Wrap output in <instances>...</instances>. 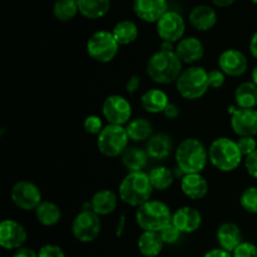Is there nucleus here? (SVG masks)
Returning <instances> with one entry per match:
<instances>
[{
  "label": "nucleus",
  "mask_w": 257,
  "mask_h": 257,
  "mask_svg": "<svg viewBox=\"0 0 257 257\" xmlns=\"http://www.w3.org/2000/svg\"><path fill=\"white\" fill-rule=\"evenodd\" d=\"M141 83H142V78L137 74H133L128 78L127 83H125V89L130 94H135L141 87Z\"/></svg>",
  "instance_id": "nucleus-42"
},
{
  "label": "nucleus",
  "mask_w": 257,
  "mask_h": 257,
  "mask_svg": "<svg viewBox=\"0 0 257 257\" xmlns=\"http://www.w3.org/2000/svg\"><path fill=\"white\" fill-rule=\"evenodd\" d=\"M78 13L77 0H57L53 7V14L59 22H70Z\"/></svg>",
  "instance_id": "nucleus-33"
},
{
  "label": "nucleus",
  "mask_w": 257,
  "mask_h": 257,
  "mask_svg": "<svg viewBox=\"0 0 257 257\" xmlns=\"http://www.w3.org/2000/svg\"><path fill=\"white\" fill-rule=\"evenodd\" d=\"M218 68L228 77H241L248 69L247 57L238 49H226L218 57Z\"/></svg>",
  "instance_id": "nucleus-15"
},
{
  "label": "nucleus",
  "mask_w": 257,
  "mask_h": 257,
  "mask_svg": "<svg viewBox=\"0 0 257 257\" xmlns=\"http://www.w3.org/2000/svg\"><path fill=\"white\" fill-rule=\"evenodd\" d=\"M35 217L40 225L52 227L58 225L62 220V210L52 201H42V203L35 208Z\"/></svg>",
  "instance_id": "nucleus-27"
},
{
  "label": "nucleus",
  "mask_w": 257,
  "mask_h": 257,
  "mask_svg": "<svg viewBox=\"0 0 257 257\" xmlns=\"http://www.w3.org/2000/svg\"><path fill=\"white\" fill-rule=\"evenodd\" d=\"M226 74L217 68V69L208 70V84L211 89H220L225 85Z\"/></svg>",
  "instance_id": "nucleus-38"
},
{
  "label": "nucleus",
  "mask_w": 257,
  "mask_h": 257,
  "mask_svg": "<svg viewBox=\"0 0 257 257\" xmlns=\"http://www.w3.org/2000/svg\"><path fill=\"white\" fill-rule=\"evenodd\" d=\"M208 161L220 172H232L243 161L237 142L228 137L216 138L208 147Z\"/></svg>",
  "instance_id": "nucleus-4"
},
{
  "label": "nucleus",
  "mask_w": 257,
  "mask_h": 257,
  "mask_svg": "<svg viewBox=\"0 0 257 257\" xmlns=\"http://www.w3.org/2000/svg\"><path fill=\"white\" fill-rule=\"evenodd\" d=\"M251 2H252L253 4H256V5H257V0H251Z\"/></svg>",
  "instance_id": "nucleus-51"
},
{
  "label": "nucleus",
  "mask_w": 257,
  "mask_h": 257,
  "mask_svg": "<svg viewBox=\"0 0 257 257\" xmlns=\"http://www.w3.org/2000/svg\"><path fill=\"white\" fill-rule=\"evenodd\" d=\"M125 131L130 137V141L133 142H146L152 137L153 127L152 123L146 118H136L132 119L127 125H125Z\"/></svg>",
  "instance_id": "nucleus-30"
},
{
  "label": "nucleus",
  "mask_w": 257,
  "mask_h": 257,
  "mask_svg": "<svg viewBox=\"0 0 257 257\" xmlns=\"http://www.w3.org/2000/svg\"><path fill=\"white\" fill-rule=\"evenodd\" d=\"M153 190L167 191L175 181V173L166 166H157L148 172Z\"/></svg>",
  "instance_id": "nucleus-32"
},
{
  "label": "nucleus",
  "mask_w": 257,
  "mask_h": 257,
  "mask_svg": "<svg viewBox=\"0 0 257 257\" xmlns=\"http://www.w3.org/2000/svg\"><path fill=\"white\" fill-rule=\"evenodd\" d=\"M188 20L196 30L207 32L212 29L217 23V14L210 5H197L191 10Z\"/></svg>",
  "instance_id": "nucleus-21"
},
{
  "label": "nucleus",
  "mask_w": 257,
  "mask_h": 257,
  "mask_svg": "<svg viewBox=\"0 0 257 257\" xmlns=\"http://www.w3.org/2000/svg\"><path fill=\"white\" fill-rule=\"evenodd\" d=\"M28 238L27 230L18 221L7 218L0 223V246L5 250H19Z\"/></svg>",
  "instance_id": "nucleus-14"
},
{
  "label": "nucleus",
  "mask_w": 257,
  "mask_h": 257,
  "mask_svg": "<svg viewBox=\"0 0 257 257\" xmlns=\"http://www.w3.org/2000/svg\"><path fill=\"white\" fill-rule=\"evenodd\" d=\"M176 89L187 100L201 99L210 89L208 70L200 65H191L182 70L176 82Z\"/></svg>",
  "instance_id": "nucleus-6"
},
{
  "label": "nucleus",
  "mask_w": 257,
  "mask_h": 257,
  "mask_svg": "<svg viewBox=\"0 0 257 257\" xmlns=\"http://www.w3.org/2000/svg\"><path fill=\"white\" fill-rule=\"evenodd\" d=\"M162 114L165 115L167 119H177V118L180 117V107H178L177 104H175V103L170 102V104L166 107V109L163 110Z\"/></svg>",
  "instance_id": "nucleus-43"
},
{
  "label": "nucleus",
  "mask_w": 257,
  "mask_h": 257,
  "mask_svg": "<svg viewBox=\"0 0 257 257\" xmlns=\"http://www.w3.org/2000/svg\"><path fill=\"white\" fill-rule=\"evenodd\" d=\"M123 227H124V217H120V221H119V223H118V233H119V231L120 232H122L123 231Z\"/></svg>",
  "instance_id": "nucleus-50"
},
{
  "label": "nucleus",
  "mask_w": 257,
  "mask_h": 257,
  "mask_svg": "<svg viewBox=\"0 0 257 257\" xmlns=\"http://www.w3.org/2000/svg\"><path fill=\"white\" fill-rule=\"evenodd\" d=\"M251 78H252V82L257 85V64L253 67L252 72H251Z\"/></svg>",
  "instance_id": "nucleus-49"
},
{
  "label": "nucleus",
  "mask_w": 257,
  "mask_h": 257,
  "mask_svg": "<svg viewBox=\"0 0 257 257\" xmlns=\"http://www.w3.org/2000/svg\"><path fill=\"white\" fill-rule=\"evenodd\" d=\"M202 257H232V253L218 247V248H212V250L207 251V252H206Z\"/></svg>",
  "instance_id": "nucleus-44"
},
{
  "label": "nucleus",
  "mask_w": 257,
  "mask_h": 257,
  "mask_svg": "<svg viewBox=\"0 0 257 257\" xmlns=\"http://www.w3.org/2000/svg\"><path fill=\"white\" fill-rule=\"evenodd\" d=\"M12 202L23 211H35L42 203L43 196L40 188L32 181L22 180L14 183L10 191Z\"/></svg>",
  "instance_id": "nucleus-10"
},
{
  "label": "nucleus",
  "mask_w": 257,
  "mask_h": 257,
  "mask_svg": "<svg viewBox=\"0 0 257 257\" xmlns=\"http://www.w3.org/2000/svg\"><path fill=\"white\" fill-rule=\"evenodd\" d=\"M168 104H170V98L167 93L160 88H151L141 95V105L146 112L151 114L163 113Z\"/></svg>",
  "instance_id": "nucleus-23"
},
{
  "label": "nucleus",
  "mask_w": 257,
  "mask_h": 257,
  "mask_svg": "<svg viewBox=\"0 0 257 257\" xmlns=\"http://www.w3.org/2000/svg\"><path fill=\"white\" fill-rule=\"evenodd\" d=\"M232 257H257V246L248 241H242L233 250Z\"/></svg>",
  "instance_id": "nucleus-37"
},
{
  "label": "nucleus",
  "mask_w": 257,
  "mask_h": 257,
  "mask_svg": "<svg viewBox=\"0 0 257 257\" xmlns=\"http://www.w3.org/2000/svg\"><path fill=\"white\" fill-rule=\"evenodd\" d=\"M147 151L140 147H128L122 155V163L130 172H141L148 163Z\"/></svg>",
  "instance_id": "nucleus-28"
},
{
  "label": "nucleus",
  "mask_w": 257,
  "mask_h": 257,
  "mask_svg": "<svg viewBox=\"0 0 257 257\" xmlns=\"http://www.w3.org/2000/svg\"><path fill=\"white\" fill-rule=\"evenodd\" d=\"M175 160L182 175L201 173L210 162L208 148L197 138H186L176 148Z\"/></svg>",
  "instance_id": "nucleus-2"
},
{
  "label": "nucleus",
  "mask_w": 257,
  "mask_h": 257,
  "mask_svg": "<svg viewBox=\"0 0 257 257\" xmlns=\"http://www.w3.org/2000/svg\"><path fill=\"white\" fill-rule=\"evenodd\" d=\"M13 257H38V252L33 250V248L22 247L15 251Z\"/></svg>",
  "instance_id": "nucleus-45"
},
{
  "label": "nucleus",
  "mask_w": 257,
  "mask_h": 257,
  "mask_svg": "<svg viewBox=\"0 0 257 257\" xmlns=\"http://www.w3.org/2000/svg\"><path fill=\"white\" fill-rule=\"evenodd\" d=\"M136 222L143 231L160 232L172 222V212L167 203L160 200H150L136 211Z\"/></svg>",
  "instance_id": "nucleus-5"
},
{
  "label": "nucleus",
  "mask_w": 257,
  "mask_h": 257,
  "mask_svg": "<svg viewBox=\"0 0 257 257\" xmlns=\"http://www.w3.org/2000/svg\"><path fill=\"white\" fill-rule=\"evenodd\" d=\"M102 231L100 216L93 212L90 208L78 213L72 222V233L79 242L89 243L97 240Z\"/></svg>",
  "instance_id": "nucleus-9"
},
{
  "label": "nucleus",
  "mask_w": 257,
  "mask_h": 257,
  "mask_svg": "<svg viewBox=\"0 0 257 257\" xmlns=\"http://www.w3.org/2000/svg\"><path fill=\"white\" fill-rule=\"evenodd\" d=\"M175 49L176 47H173V43L162 42L160 50H163V52H175Z\"/></svg>",
  "instance_id": "nucleus-48"
},
{
  "label": "nucleus",
  "mask_w": 257,
  "mask_h": 257,
  "mask_svg": "<svg viewBox=\"0 0 257 257\" xmlns=\"http://www.w3.org/2000/svg\"><path fill=\"white\" fill-rule=\"evenodd\" d=\"M130 137L125 127L117 124L104 125L97 136V148L105 157H118L128 148Z\"/></svg>",
  "instance_id": "nucleus-7"
},
{
  "label": "nucleus",
  "mask_w": 257,
  "mask_h": 257,
  "mask_svg": "<svg viewBox=\"0 0 257 257\" xmlns=\"http://www.w3.org/2000/svg\"><path fill=\"white\" fill-rule=\"evenodd\" d=\"M175 53L185 64H195L200 62L205 55V47L202 42L196 37H187L181 39L176 44Z\"/></svg>",
  "instance_id": "nucleus-18"
},
{
  "label": "nucleus",
  "mask_w": 257,
  "mask_h": 257,
  "mask_svg": "<svg viewBox=\"0 0 257 257\" xmlns=\"http://www.w3.org/2000/svg\"><path fill=\"white\" fill-rule=\"evenodd\" d=\"M248 49H250L251 55H252L255 59H257V32L251 37L250 39V45H248Z\"/></svg>",
  "instance_id": "nucleus-46"
},
{
  "label": "nucleus",
  "mask_w": 257,
  "mask_h": 257,
  "mask_svg": "<svg viewBox=\"0 0 257 257\" xmlns=\"http://www.w3.org/2000/svg\"><path fill=\"white\" fill-rule=\"evenodd\" d=\"M38 257H65V253L59 246L48 243L40 247V250L38 251Z\"/></svg>",
  "instance_id": "nucleus-40"
},
{
  "label": "nucleus",
  "mask_w": 257,
  "mask_h": 257,
  "mask_svg": "<svg viewBox=\"0 0 257 257\" xmlns=\"http://www.w3.org/2000/svg\"><path fill=\"white\" fill-rule=\"evenodd\" d=\"M240 205L246 212L257 215V187H247L241 193Z\"/></svg>",
  "instance_id": "nucleus-34"
},
{
  "label": "nucleus",
  "mask_w": 257,
  "mask_h": 257,
  "mask_svg": "<svg viewBox=\"0 0 257 257\" xmlns=\"http://www.w3.org/2000/svg\"><path fill=\"white\" fill-rule=\"evenodd\" d=\"M112 34L119 45H130L138 38V27L131 20H122L114 25Z\"/></svg>",
  "instance_id": "nucleus-31"
},
{
  "label": "nucleus",
  "mask_w": 257,
  "mask_h": 257,
  "mask_svg": "<svg viewBox=\"0 0 257 257\" xmlns=\"http://www.w3.org/2000/svg\"><path fill=\"white\" fill-rule=\"evenodd\" d=\"M146 151L150 158L156 161L166 160L172 152V138L166 133H156L147 141Z\"/></svg>",
  "instance_id": "nucleus-24"
},
{
  "label": "nucleus",
  "mask_w": 257,
  "mask_h": 257,
  "mask_svg": "<svg viewBox=\"0 0 257 257\" xmlns=\"http://www.w3.org/2000/svg\"><path fill=\"white\" fill-rule=\"evenodd\" d=\"M172 223L182 233H193L202 225V215L191 206H183L172 213Z\"/></svg>",
  "instance_id": "nucleus-16"
},
{
  "label": "nucleus",
  "mask_w": 257,
  "mask_h": 257,
  "mask_svg": "<svg viewBox=\"0 0 257 257\" xmlns=\"http://www.w3.org/2000/svg\"><path fill=\"white\" fill-rule=\"evenodd\" d=\"M236 142H237V146L243 157H247V156H250L251 153H253L257 150V142L255 137H238Z\"/></svg>",
  "instance_id": "nucleus-39"
},
{
  "label": "nucleus",
  "mask_w": 257,
  "mask_h": 257,
  "mask_svg": "<svg viewBox=\"0 0 257 257\" xmlns=\"http://www.w3.org/2000/svg\"><path fill=\"white\" fill-rule=\"evenodd\" d=\"M236 107L245 109H256L257 107V85L251 82H242L235 89Z\"/></svg>",
  "instance_id": "nucleus-26"
},
{
  "label": "nucleus",
  "mask_w": 257,
  "mask_h": 257,
  "mask_svg": "<svg viewBox=\"0 0 257 257\" xmlns=\"http://www.w3.org/2000/svg\"><path fill=\"white\" fill-rule=\"evenodd\" d=\"M245 168L251 177L257 180V150L245 157Z\"/></svg>",
  "instance_id": "nucleus-41"
},
{
  "label": "nucleus",
  "mask_w": 257,
  "mask_h": 257,
  "mask_svg": "<svg viewBox=\"0 0 257 257\" xmlns=\"http://www.w3.org/2000/svg\"><path fill=\"white\" fill-rule=\"evenodd\" d=\"M183 63L175 52L158 50L152 54L146 65V72L151 80L161 85H168L177 82L182 73Z\"/></svg>",
  "instance_id": "nucleus-1"
},
{
  "label": "nucleus",
  "mask_w": 257,
  "mask_h": 257,
  "mask_svg": "<svg viewBox=\"0 0 257 257\" xmlns=\"http://www.w3.org/2000/svg\"><path fill=\"white\" fill-rule=\"evenodd\" d=\"M181 191L190 200H202L208 193V182L202 173L183 175L181 178Z\"/></svg>",
  "instance_id": "nucleus-19"
},
{
  "label": "nucleus",
  "mask_w": 257,
  "mask_h": 257,
  "mask_svg": "<svg viewBox=\"0 0 257 257\" xmlns=\"http://www.w3.org/2000/svg\"><path fill=\"white\" fill-rule=\"evenodd\" d=\"M150 176L145 171L141 172H128L118 187V196L125 205L132 207H140L151 200L153 193Z\"/></svg>",
  "instance_id": "nucleus-3"
},
{
  "label": "nucleus",
  "mask_w": 257,
  "mask_h": 257,
  "mask_svg": "<svg viewBox=\"0 0 257 257\" xmlns=\"http://www.w3.org/2000/svg\"><path fill=\"white\" fill-rule=\"evenodd\" d=\"M156 30L162 42L178 43L183 39L186 32V23L182 15L177 12L168 10L157 23Z\"/></svg>",
  "instance_id": "nucleus-12"
},
{
  "label": "nucleus",
  "mask_w": 257,
  "mask_h": 257,
  "mask_svg": "<svg viewBox=\"0 0 257 257\" xmlns=\"http://www.w3.org/2000/svg\"><path fill=\"white\" fill-rule=\"evenodd\" d=\"M79 13L87 19H100L110 10V0H77Z\"/></svg>",
  "instance_id": "nucleus-29"
},
{
  "label": "nucleus",
  "mask_w": 257,
  "mask_h": 257,
  "mask_svg": "<svg viewBox=\"0 0 257 257\" xmlns=\"http://www.w3.org/2000/svg\"><path fill=\"white\" fill-rule=\"evenodd\" d=\"M120 45L118 44L112 32L98 30L93 33L87 42V53L93 60L98 63L112 62L118 54Z\"/></svg>",
  "instance_id": "nucleus-8"
},
{
  "label": "nucleus",
  "mask_w": 257,
  "mask_h": 257,
  "mask_svg": "<svg viewBox=\"0 0 257 257\" xmlns=\"http://www.w3.org/2000/svg\"><path fill=\"white\" fill-rule=\"evenodd\" d=\"M160 235L161 237H162L165 245H173V243H176L178 240H180L182 232H181V231L178 230L172 222H171L160 231Z\"/></svg>",
  "instance_id": "nucleus-36"
},
{
  "label": "nucleus",
  "mask_w": 257,
  "mask_h": 257,
  "mask_svg": "<svg viewBox=\"0 0 257 257\" xmlns=\"http://www.w3.org/2000/svg\"><path fill=\"white\" fill-rule=\"evenodd\" d=\"M231 127L238 137H255L257 136V109L230 107Z\"/></svg>",
  "instance_id": "nucleus-13"
},
{
  "label": "nucleus",
  "mask_w": 257,
  "mask_h": 257,
  "mask_svg": "<svg viewBox=\"0 0 257 257\" xmlns=\"http://www.w3.org/2000/svg\"><path fill=\"white\" fill-rule=\"evenodd\" d=\"M137 247L143 257H158L165 247L160 232L143 231L137 240Z\"/></svg>",
  "instance_id": "nucleus-25"
},
{
  "label": "nucleus",
  "mask_w": 257,
  "mask_h": 257,
  "mask_svg": "<svg viewBox=\"0 0 257 257\" xmlns=\"http://www.w3.org/2000/svg\"><path fill=\"white\" fill-rule=\"evenodd\" d=\"M83 128L88 135L98 136L103 131L104 125H103V120L99 115L90 114L85 117L84 122H83Z\"/></svg>",
  "instance_id": "nucleus-35"
},
{
  "label": "nucleus",
  "mask_w": 257,
  "mask_h": 257,
  "mask_svg": "<svg viewBox=\"0 0 257 257\" xmlns=\"http://www.w3.org/2000/svg\"><path fill=\"white\" fill-rule=\"evenodd\" d=\"M216 7H220V8H227L230 5H232L235 3V0H211Z\"/></svg>",
  "instance_id": "nucleus-47"
},
{
  "label": "nucleus",
  "mask_w": 257,
  "mask_h": 257,
  "mask_svg": "<svg viewBox=\"0 0 257 257\" xmlns=\"http://www.w3.org/2000/svg\"><path fill=\"white\" fill-rule=\"evenodd\" d=\"M118 206V196L113 191L99 190L92 196L89 208L98 216H108L115 211Z\"/></svg>",
  "instance_id": "nucleus-22"
},
{
  "label": "nucleus",
  "mask_w": 257,
  "mask_h": 257,
  "mask_svg": "<svg viewBox=\"0 0 257 257\" xmlns=\"http://www.w3.org/2000/svg\"><path fill=\"white\" fill-rule=\"evenodd\" d=\"M216 240L220 248L232 253L233 250L242 242V232L235 222H223L218 226Z\"/></svg>",
  "instance_id": "nucleus-20"
},
{
  "label": "nucleus",
  "mask_w": 257,
  "mask_h": 257,
  "mask_svg": "<svg viewBox=\"0 0 257 257\" xmlns=\"http://www.w3.org/2000/svg\"><path fill=\"white\" fill-rule=\"evenodd\" d=\"M133 10L141 20L157 23L168 12L167 0H133Z\"/></svg>",
  "instance_id": "nucleus-17"
},
{
  "label": "nucleus",
  "mask_w": 257,
  "mask_h": 257,
  "mask_svg": "<svg viewBox=\"0 0 257 257\" xmlns=\"http://www.w3.org/2000/svg\"><path fill=\"white\" fill-rule=\"evenodd\" d=\"M102 113L108 124L124 125L131 122L132 104L123 95L112 94L105 98L103 102Z\"/></svg>",
  "instance_id": "nucleus-11"
}]
</instances>
